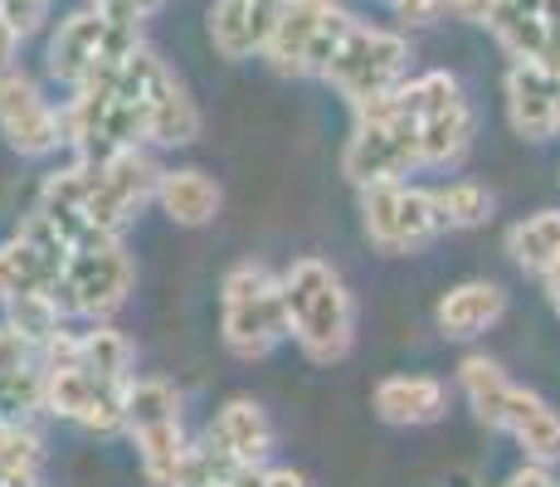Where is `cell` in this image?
Returning <instances> with one entry per match:
<instances>
[{"instance_id":"obj_1","label":"cell","mask_w":560,"mask_h":487,"mask_svg":"<svg viewBox=\"0 0 560 487\" xmlns=\"http://www.w3.org/2000/svg\"><path fill=\"white\" fill-rule=\"evenodd\" d=\"M156 181L161 171L137 147L103 161H73L69 171H54L45 181L39 214H49L69 234V244L89 234H122L156 200Z\"/></svg>"},{"instance_id":"obj_2","label":"cell","mask_w":560,"mask_h":487,"mask_svg":"<svg viewBox=\"0 0 560 487\" xmlns=\"http://www.w3.org/2000/svg\"><path fill=\"white\" fill-rule=\"evenodd\" d=\"M278 283H283L288 337L303 346L307 361L337 366L357 341V302H351L341 274L322 258H298Z\"/></svg>"},{"instance_id":"obj_3","label":"cell","mask_w":560,"mask_h":487,"mask_svg":"<svg viewBox=\"0 0 560 487\" xmlns=\"http://www.w3.org/2000/svg\"><path fill=\"white\" fill-rule=\"evenodd\" d=\"M458 385H463V395H468L472 415L488 429L512 434L532 463H541V468L560 463V415L536 390L508 381V371H502L498 361H488V356H468V361L458 366Z\"/></svg>"},{"instance_id":"obj_4","label":"cell","mask_w":560,"mask_h":487,"mask_svg":"<svg viewBox=\"0 0 560 487\" xmlns=\"http://www.w3.org/2000/svg\"><path fill=\"white\" fill-rule=\"evenodd\" d=\"M39 371H45V409L89 434H117L122 429V395L132 381L98 371L79 356L69 332H59L49 346H39Z\"/></svg>"},{"instance_id":"obj_5","label":"cell","mask_w":560,"mask_h":487,"mask_svg":"<svg viewBox=\"0 0 560 487\" xmlns=\"http://www.w3.org/2000/svg\"><path fill=\"white\" fill-rule=\"evenodd\" d=\"M351 113H357V127H351L347 156H341L351 186H385V181H405L409 171H419V132L409 107L400 103V89L351 107Z\"/></svg>"},{"instance_id":"obj_6","label":"cell","mask_w":560,"mask_h":487,"mask_svg":"<svg viewBox=\"0 0 560 487\" xmlns=\"http://www.w3.org/2000/svg\"><path fill=\"white\" fill-rule=\"evenodd\" d=\"M220 337L240 361H264L278 341H288L283 283L264 264H240L220 283Z\"/></svg>"},{"instance_id":"obj_7","label":"cell","mask_w":560,"mask_h":487,"mask_svg":"<svg viewBox=\"0 0 560 487\" xmlns=\"http://www.w3.org/2000/svg\"><path fill=\"white\" fill-rule=\"evenodd\" d=\"M132 254L117 244V234H89V240H73L69 258H63L59 274V298L63 317H89V322H107L132 292Z\"/></svg>"},{"instance_id":"obj_8","label":"cell","mask_w":560,"mask_h":487,"mask_svg":"<svg viewBox=\"0 0 560 487\" xmlns=\"http://www.w3.org/2000/svg\"><path fill=\"white\" fill-rule=\"evenodd\" d=\"M409 73V45L390 30H375L365 20H351L347 35L337 39V49L327 54V63L317 69L322 83H331L351 107L375 103V97L395 93Z\"/></svg>"},{"instance_id":"obj_9","label":"cell","mask_w":560,"mask_h":487,"mask_svg":"<svg viewBox=\"0 0 560 487\" xmlns=\"http://www.w3.org/2000/svg\"><path fill=\"white\" fill-rule=\"evenodd\" d=\"M400 103L415 117L419 132V166H458L472 147L478 117L454 73H419V79L400 83Z\"/></svg>"},{"instance_id":"obj_10","label":"cell","mask_w":560,"mask_h":487,"mask_svg":"<svg viewBox=\"0 0 560 487\" xmlns=\"http://www.w3.org/2000/svg\"><path fill=\"white\" fill-rule=\"evenodd\" d=\"M122 429L137 439L142 478L152 487H176L186 459V429H180V395L166 381H137L122 395Z\"/></svg>"},{"instance_id":"obj_11","label":"cell","mask_w":560,"mask_h":487,"mask_svg":"<svg viewBox=\"0 0 560 487\" xmlns=\"http://www.w3.org/2000/svg\"><path fill=\"white\" fill-rule=\"evenodd\" d=\"M347 25L351 15L337 0H278L273 30H268V45L258 59H268L283 79H303V73H317L327 63Z\"/></svg>"},{"instance_id":"obj_12","label":"cell","mask_w":560,"mask_h":487,"mask_svg":"<svg viewBox=\"0 0 560 487\" xmlns=\"http://www.w3.org/2000/svg\"><path fill=\"white\" fill-rule=\"evenodd\" d=\"M361 230L381 254H415L444 234V220H439L434 190L385 181V186L361 190Z\"/></svg>"},{"instance_id":"obj_13","label":"cell","mask_w":560,"mask_h":487,"mask_svg":"<svg viewBox=\"0 0 560 487\" xmlns=\"http://www.w3.org/2000/svg\"><path fill=\"white\" fill-rule=\"evenodd\" d=\"M132 45H142L137 25H117V20L98 15V10H79V15L59 20V30H54V39H49V79L73 89V83L89 79L93 69L122 59Z\"/></svg>"},{"instance_id":"obj_14","label":"cell","mask_w":560,"mask_h":487,"mask_svg":"<svg viewBox=\"0 0 560 487\" xmlns=\"http://www.w3.org/2000/svg\"><path fill=\"white\" fill-rule=\"evenodd\" d=\"M63 258H69V234L35 210L20 224L15 240L0 244V302L20 298V292H54Z\"/></svg>"},{"instance_id":"obj_15","label":"cell","mask_w":560,"mask_h":487,"mask_svg":"<svg viewBox=\"0 0 560 487\" xmlns=\"http://www.w3.org/2000/svg\"><path fill=\"white\" fill-rule=\"evenodd\" d=\"M0 137L20 156H49L63 147V113H54L35 79L0 69Z\"/></svg>"},{"instance_id":"obj_16","label":"cell","mask_w":560,"mask_h":487,"mask_svg":"<svg viewBox=\"0 0 560 487\" xmlns=\"http://www.w3.org/2000/svg\"><path fill=\"white\" fill-rule=\"evenodd\" d=\"M482 25L516 63H541L551 73L560 69V0H498Z\"/></svg>"},{"instance_id":"obj_17","label":"cell","mask_w":560,"mask_h":487,"mask_svg":"<svg viewBox=\"0 0 560 487\" xmlns=\"http://www.w3.org/2000/svg\"><path fill=\"white\" fill-rule=\"evenodd\" d=\"M200 137V107L186 93V83L171 73L166 59H156L147 83V142L156 147H190Z\"/></svg>"},{"instance_id":"obj_18","label":"cell","mask_w":560,"mask_h":487,"mask_svg":"<svg viewBox=\"0 0 560 487\" xmlns=\"http://www.w3.org/2000/svg\"><path fill=\"white\" fill-rule=\"evenodd\" d=\"M273 15H278V0H214L210 45L230 63L258 59L268 45V30H273Z\"/></svg>"},{"instance_id":"obj_19","label":"cell","mask_w":560,"mask_h":487,"mask_svg":"<svg viewBox=\"0 0 560 487\" xmlns=\"http://www.w3.org/2000/svg\"><path fill=\"white\" fill-rule=\"evenodd\" d=\"M508 117H512V132L526 137V142H546V137L560 132L551 69H541V63H512V73H508Z\"/></svg>"},{"instance_id":"obj_20","label":"cell","mask_w":560,"mask_h":487,"mask_svg":"<svg viewBox=\"0 0 560 487\" xmlns=\"http://www.w3.org/2000/svg\"><path fill=\"white\" fill-rule=\"evenodd\" d=\"M448 409V390L434 375H390L375 385V415L385 425L419 429V425H439Z\"/></svg>"},{"instance_id":"obj_21","label":"cell","mask_w":560,"mask_h":487,"mask_svg":"<svg viewBox=\"0 0 560 487\" xmlns=\"http://www.w3.org/2000/svg\"><path fill=\"white\" fill-rule=\"evenodd\" d=\"M502 312H508V292H502L498 283H482V278H472V283H458L454 292H444L439 298V332L454 341H472L482 337L488 327H498Z\"/></svg>"},{"instance_id":"obj_22","label":"cell","mask_w":560,"mask_h":487,"mask_svg":"<svg viewBox=\"0 0 560 487\" xmlns=\"http://www.w3.org/2000/svg\"><path fill=\"white\" fill-rule=\"evenodd\" d=\"M210 434L230 449L234 463H244V468H264L268 453H273V425H268L264 405L249 395H234L230 405L214 415Z\"/></svg>"},{"instance_id":"obj_23","label":"cell","mask_w":560,"mask_h":487,"mask_svg":"<svg viewBox=\"0 0 560 487\" xmlns=\"http://www.w3.org/2000/svg\"><path fill=\"white\" fill-rule=\"evenodd\" d=\"M156 205L186 230H200L220 214V186H214L205 171L186 166V171H161L156 181Z\"/></svg>"},{"instance_id":"obj_24","label":"cell","mask_w":560,"mask_h":487,"mask_svg":"<svg viewBox=\"0 0 560 487\" xmlns=\"http://www.w3.org/2000/svg\"><path fill=\"white\" fill-rule=\"evenodd\" d=\"M508 254L526 274L541 278L546 268L560 258V210H541V214H526L522 224H512L508 234Z\"/></svg>"},{"instance_id":"obj_25","label":"cell","mask_w":560,"mask_h":487,"mask_svg":"<svg viewBox=\"0 0 560 487\" xmlns=\"http://www.w3.org/2000/svg\"><path fill=\"white\" fill-rule=\"evenodd\" d=\"M5 308H10L5 327L15 332L25 346H35V351L39 346H49L63 332V308H59L54 292H20V298H10Z\"/></svg>"},{"instance_id":"obj_26","label":"cell","mask_w":560,"mask_h":487,"mask_svg":"<svg viewBox=\"0 0 560 487\" xmlns=\"http://www.w3.org/2000/svg\"><path fill=\"white\" fill-rule=\"evenodd\" d=\"M45 468V443L25 425H0V487H35Z\"/></svg>"},{"instance_id":"obj_27","label":"cell","mask_w":560,"mask_h":487,"mask_svg":"<svg viewBox=\"0 0 560 487\" xmlns=\"http://www.w3.org/2000/svg\"><path fill=\"white\" fill-rule=\"evenodd\" d=\"M434 205H439L444 230H472V224H488L492 220V190L478 186V181H454V186H439Z\"/></svg>"},{"instance_id":"obj_28","label":"cell","mask_w":560,"mask_h":487,"mask_svg":"<svg viewBox=\"0 0 560 487\" xmlns=\"http://www.w3.org/2000/svg\"><path fill=\"white\" fill-rule=\"evenodd\" d=\"M230 487H312V483L298 468H240Z\"/></svg>"},{"instance_id":"obj_29","label":"cell","mask_w":560,"mask_h":487,"mask_svg":"<svg viewBox=\"0 0 560 487\" xmlns=\"http://www.w3.org/2000/svg\"><path fill=\"white\" fill-rule=\"evenodd\" d=\"M93 10L107 20H117V25H142L147 15L161 10V0H93Z\"/></svg>"},{"instance_id":"obj_30","label":"cell","mask_w":560,"mask_h":487,"mask_svg":"<svg viewBox=\"0 0 560 487\" xmlns=\"http://www.w3.org/2000/svg\"><path fill=\"white\" fill-rule=\"evenodd\" d=\"M385 5L400 20H409V25H429V20L444 15V0H385Z\"/></svg>"},{"instance_id":"obj_31","label":"cell","mask_w":560,"mask_h":487,"mask_svg":"<svg viewBox=\"0 0 560 487\" xmlns=\"http://www.w3.org/2000/svg\"><path fill=\"white\" fill-rule=\"evenodd\" d=\"M502 487H560V483L551 478V468H541V463H526V468H516Z\"/></svg>"},{"instance_id":"obj_32","label":"cell","mask_w":560,"mask_h":487,"mask_svg":"<svg viewBox=\"0 0 560 487\" xmlns=\"http://www.w3.org/2000/svg\"><path fill=\"white\" fill-rule=\"evenodd\" d=\"M15 45H20V35L5 25V15H0V69H10V59H15Z\"/></svg>"},{"instance_id":"obj_33","label":"cell","mask_w":560,"mask_h":487,"mask_svg":"<svg viewBox=\"0 0 560 487\" xmlns=\"http://www.w3.org/2000/svg\"><path fill=\"white\" fill-rule=\"evenodd\" d=\"M541 283H546V298H551V308H556V322H560V258L551 268L541 274Z\"/></svg>"},{"instance_id":"obj_34","label":"cell","mask_w":560,"mask_h":487,"mask_svg":"<svg viewBox=\"0 0 560 487\" xmlns=\"http://www.w3.org/2000/svg\"><path fill=\"white\" fill-rule=\"evenodd\" d=\"M45 5H49V0H45Z\"/></svg>"}]
</instances>
